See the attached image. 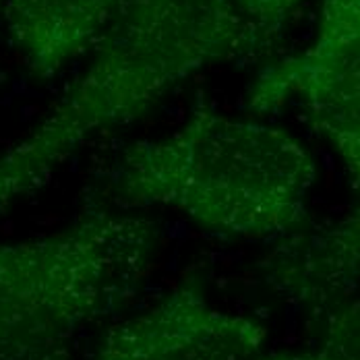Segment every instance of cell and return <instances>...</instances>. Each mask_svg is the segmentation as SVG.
<instances>
[{
    "label": "cell",
    "instance_id": "6da1fadb",
    "mask_svg": "<svg viewBox=\"0 0 360 360\" xmlns=\"http://www.w3.org/2000/svg\"><path fill=\"white\" fill-rule=\"evenodd\" d=\"M261 41L230 0H120L85 72L0 153V216L48 186L83 145L141 118L193 72Z\"/></svg>",
    "mask_w": 360,
    "mask_h": 360
},
{
    "label": "cell",
    "instance_id": "7a4b0ae2",
    "mask_svg": "<svg viewBox=\"0 0 360 360\" xmlns=\"http://www.w3.org/2000/svg\"><path fill=\"white\" fill-rule=\"evenodd\" d=\"M313 153L286 129L199 102L179 129L129 145L108 180L118 210L166 207L230 238H267L309 224Z\"/></svg>",
    "mask_w": 360,
    "mask_h": 360
},
{
    "label": "cell",
    "instance_id": "3957f363",
    "mask_svg": "<svg viewBox=\"0 0 360 360\" xmlns=\"http://www.w3.org/2000/svg\"><path fill=\"white\" fill-rule=\"evenodd\" d=\"M158 226L110 205L60 232L0 243V360H75L79 335L143 282Z\"/></svg>",
    "mask_w": 360,
    "mask_h": 360
},
{
    "label": "cell",
    "instance_id": "277c9868",
    "mask_svg": "<svg viewBox=\"0 0 360 360\" xmlns=\"http://www.w3.org/2000/svg\"><path fill=\"white\" fill-rule=\"evenodd\" d=\"M359 56L360 0H323L315 41L265 69L245 98V108L255 114L276 112L296 98L354 186L360 176Z\"/></svg>",
    "mask_w": 360,
    "mask_h": 360
},
{
    "label": "cell",
    "instance_id": "5b68a950",
    "mask_svg": "<svg viewBox=\"0 0 360 360\" xmlns=\"http://www.w3.org/2000/svg\"><path fill=\"white\" fill-rule=\"evenodd\" d=\"M359 212L302 226L267 259V278L290 294L317 325L323 352L359 360Z\"/></svg>",
    "mask_w": 360,
    "mask_h": 360
},
{
    "label": "cell",
    "instance_id": "8992f818",
    "mask_svg": "<svg viewBox=\"0 0 360 360\" xmlns=\"http://www.w3.org/2000/svg\"><path fill=\"white\" fill-rule=\"evenodd\" d=\"M267 325L214 307L199 280H184L155 307L112 325L94 360H257Z\"/></svg>",
    "mask_w": 360,
    "mask_h": 360
},
{
    "label": "cell",
    "instance_id": "52a82bcc",
    "mask_svg": "<svg viewBox=\"0 0 360 360\" xmlns=\"http://www.w3.org/2000/svg\"><path fill=\"white\" fill-rule=\"evenodd\" d=\"M120 0H4L6 34L34 77H56L96 44Z\"/></svg>",
    "mask_w": 360,
    "mask_h": 360
},
{
    "label": "cell",
    "instance_id": "ba28073f",
    "mask_svg": "<svg viewBox=\"0 0 360 360\" xmlns=\"http://www.w3.org/2000/svg\"><path fill=\"white\" fill-rule=\"evenodd\" d=\"M252 25L267 39L278 34L282 25L298 11L304 0H230Z\"/></svg>",
    "mask_w": 360,
    "mask_h": 360
},
{
    "label": "cell",
    "instance_id": "9c48e42d",
    "mask_svg": "<svg viewBox=\"0 0 360 360\" xmlns=\"http://www.w3.org/2000/svg\"><path fill=\"white\" fill-rule=\"evenodd\" d=\"M263 360H338L333 359L331 354H327V352H309V354H274V356H269V359H263Z\"/></svg>",
    "mask_w": 360,
    "mask_h": 360
},
{
    "label": "cell",
    "instance_id": "30bf717a",
    "mask_svg": "<svg viewBox=\"0 0 360 360\" xmlns=\"http://www.w3.org/2000/svg\"><path fill=\"white\" fill-rule=\"evenodd\" d=\"M2 6H4V0H0V21H2Z\"/></svg>",
    "mask_w": 360,
    "mask_h": 360
}]
</instances>
